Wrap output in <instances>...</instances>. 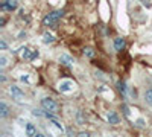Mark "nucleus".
<instances>
[{
  "label": "nucleus",
  "instance_id": "nucleus-19",
  "mask_svg": "<svg viewBox=\"0 0 152 137\" xmlns=\"http://www.w3.org/2000/svg\"><path fill=\"white\" fill-rule=\"evenodd\" d=\"M6 47H8V44H6V41H0V49H2V51H6Z\"/></svg>",
  "mask_w": 152,
  "mask_h": 137
},
{
  "label": "nucleus",
  "instance_id": "nucleus-21",
  "mask_svg": "<svg viewBox=\"0 0 152 137\" xmlns=\"http://www.w3.org/2000/svg\"><path fill=\"white\" fill-rule=\"evenodd\" d=\"M79 136H81V137H88L90 134H88V133H79Z\"/></svg>",
  "mask_w": 152,
  "mask_h": 137
},
{
  "label": "nucleus",
  "instance_id": "nucleus-23",
  "mask_svg": "<svg viewBox=\"0 0 152 137\" xmlns=\"http://www.w3.org/2000/svg\"><path fill=\"white\" fill-rule=\"evenodd\" d=\"M5 23H6V20L2 18V20H0V26H5Z\"/></svg>",
  "mask_w": 152,
  "mask_h": 137
},
{
  "label": "nucleus",
  "instance_id": "nucleus-14",
  "mask_svg": "<svg viewBox=\"0 0 152 137\" xmlns=\"http://www.w3.org/2000/svg\"><path fill=\"white\" fill-rule=\"evenodd\" d=\"M76 119H78V123H79V125L85 123V117H84V114H82V111H78V116H76Z\"/></svg>",
  "mask_w": 152,
  "mask_h": 137
},
{
  "label": "nucleus",
  "instance_id": "nucleus-12",
  "mask_svg": "<svg viewBox=\"0 0 152 137\" xmlns=\"http://www.w3.org/2000/svg\"><path fill=\"white\" fill-rule=\"evenodd\" d=\"M145 101H146V104H149L152 107V89H148L145 92Z\"/></svg>",
  "mask_w": 152,
  "mask_h": 137
},
{
  "label": "nucleus",
  "instance_id": "nucleus-17",
  "mask_svg": "<svg viewBox=\"0 0 152 137\" xmlns=\"http://www.w3.org/2000/svg\"><path fill=\"white\" fill-rule=\"evenodd\" d=\"M8 66V59H6V56H0V67H6Z\"/></svg>",
  "mask_w": 152,
  "mask_h": 137
},
{
  "label": "nucleus",
  "instance_id": "nucleus-11",
  "mask_svg": "<svg viewBox=\"0 0 152 137\" xmlns=\"http://www.w3.org/2000/svg\"><path fill=\"white\" fill-rule=\"evenodd\" d=\"M53 41H55V37H53L52 34L46 32V34L43 35V43H44V44H52Z\"/></svg>",
  "mask_w": 152,
  "mask_h": 137
},
{
  "label": "nucleus",
  "instance_id": "nucleus-13",
  "mask_svg": "<svg viewBox=\"0 0 152 137\" xmlns=\"http://www.w3.org/2000/svg\"><path fill=\"white\" fill-rule=\"evenodd\" d=\"M6 116H8V107H6L5 102H2V104H0V117L5 119Z\"/></svg>",
  "mask_w": 152,
  "mask_h": 137
},
{
  "label": "nucleus",
  "instance_id": "nucleus-4",
  "mask_svg": "<svg viewBox=\"0 0 152 137\" xmlns=\"http://www.w3.org/2000/svg\"><path fill=\"white\" fill-rule=\"evenodd\" d=\"M73 89H75V84H73L72 81H62V82L59 84V92H62V93L73 92Z\"/></svg>",
  "mask_w": 152,
  "mask_h": 137
},
{
  "label": "nucleus",
  "instance_id": "nucleus-18",
  "mask_svg": "<svg viewBox=\"0 0 152 137\" xmlns=\"http://www.w3.org/2000/svg\"><path fill=\"white\" fill-rule=\"evenodd\" d=\"M135 125H137L138 128H143V127H145V120H143V119H138V120L135 122Z\"/></svg>",
  "mask_w": 152,
  "mask_h": 137
},
{
  "label": "nucleus",
  "instance_id": "nucleus-2",
  "mask_svg": "<svg viewBox=\"0 0 152 137\" xmlns=\"http://www.w3.org/2000/svg\"><path fill=\"white\" fill-rule=\"evenodd\" d=\"M41 107L46 110V111H49V113H58V104L53 101L52 97H44V99H41Z\"/></svg>",
  "mask_w": 152,
  "mask_h": 137
},
{
  "label": "nucleus",
  "instance_id": "nucleus-10",
  "mask_svg": "<svg viewBox=\"0 0 152 137\" xmlns=\"http://www.w3.org/2000/svg\"><path fill=\"white\" fill-rule=\"evenodd\" d=\"M108 122L113 123V125H116V123H119V116L116 111H110L108 113Z\"/></svg>",
  "mask_w": 152,
  "mask_h": 137
},
{
  "label": "nucleus",
  "instance_id": "nucleus-5",
  "mask_svg": "<svg viewBox=\"0 0 152 137\" xmlns=\"http://www.w3.org/2000/svg\"><path fill=\"white\" fill-rule=\"evenodd\" d=\"M9 92H11V95H12V97L14 99H17V101H21V99L24 97V93L18 89L17 85H12L11 89H9Z\"/></svg>",
  "mask_w": 152,
  "mask_h": 137
},
{
  "label": "nucleus",
  "instance_id": "nucleus-22",
  "mask_svg": "<svg viewBox=\"0 0 152 137\" xmlns=\"http://www.w3.org/2000/svg\"><path fill=\"white\" fill-rule=\"evenodd\" d=\"M20 79H21V81H26V82H29V79H28V76H26V75H24V76H21Z\"/></svg>",
  "mask_w": 152,
  "mask_h": 137
},
{
  "label": "nucleus",
  "instance_id": "nucleus-1",
  "mask_svg": "<svg viewBox=\"0 0 152 137\" xmlns=\"http://www.w3.org/2000/svg\"><path fill=\"white\" fill-rule=\"evenodd\" d=\"M64 15V11H53V12H50V14H47L46 17H44V20H43V23H44V26H50V28H53L55 24L58 23V20Z\"/></svg>",
  "mask_w": 152,
  "mask_h": 137
},
{
  "label": "nucleus",
  "instance_id": "nucleus-15",
  "mask_svg": "<svg viewBox=\"0 0 152 137\" xmlns=\"http://www.w3.org/2000/svg\"><path fill=\"white\" fill-rule=\"evenodd\" d=\"M84 55H85V56H88V58H91V56H94V52H93V49H90V47H87V49H84Z\"/></svg>",
  "mask_w": 152,
  "mask_h": 137
},
{
  "label": "nucleus",
  "instance_id": "nucleus-6",
  "mask_svg": "<svg viewBox=\"0 0 152 137\" xmlns=\"http://www.w3.org/2000/svg\"><path fill=\"white\" fill-rule=\"evenodd\" d=\"M0 8H2L3 11H14L17 8V2L15 0H5Z\"/></svg>",
  "mask_w": 152,
  "mask_h": 137
},
{
  "label": "nucleus",
  "instance_id": "nucleus-3",
  "mask_svg": "<svg viewBox=\"0 0 152 137\" xmlns=\"http://www.w3.org/2000/svg\"><path fill=\"white\" fill-rule=\"evenodd\" d=\"M21 56H23L24 59H28V61H32V59L38 58V52H37V51L31 52V49H28V47H23V52H21Z\"/></svg>",
  "mask_w": 152,
  "mask_h": 137
},
{
  "label": "nucleus",
  "instance_id": "nucleus-7",
  "mask_svg": "<svg viewBox=\"0 0 152 137\" xmlns=\"http://www.w3.org/2000/svg\"><path fill=\"white\" fill-rule=\"evenodd\" d=\"M125 38H122V37H119V38L114 40V49H116L117 52H122L123 49H125Z\"/></svg>",
  "mask_w": 152,
  "mask_h": 137
},
{
  "label": "nucleus",
  "instance_id": "nucleus-8",
  "mask_svg": "<svg viewBox=\"0 0 152 137\" xmlns=\"http://www.w3.org/2000/svg\"><path fill=\"white\" fill-rule=\"evenodd\" d=\"M26 134L28 136H40V137H43V134L38 133L37 128L32 125V123H26Z\"/></svg>",
  "mask_w": 152,
  "mask_h": 137
},
{
  "label": "nucleus",
  "instance_id": "nucleus-24",
  "mask_svg": "<svg viewBox=\"0 0 152 137\" xmlns=\"http://www.w3.org/2000/svg\"><path fill=\"white\" fill-rule=\"evenodd\" d=\"M3 2H5V0H3Z\"/></svg>",
  "mask_w": 152,
  "mask_h": 137
},
{
  "label": "nucleus",
  "instance_id": "nucleus-16",
  "mask_svg": "<svg viewBox=\"0 0 152 137\" xmlns=\"http://www.w3.org/2000/svg\"><path fill=\"white\" fill-rule=\"evenodd\" d=\"M117 87H119V90H120L123 95L126 93V85H125V82H123V81H119V82H117Z\"/></svg>",
  "mask_w": 152,
  "mask_h": 137
},
{
  "label": "nucleus",
  "instance_id": "nucleus-9",
  "mask_svg": "<svg viewBox=\"0 0 152 137\" xmlns=\"http://www.w3.org/2000/svg\"><path fill=\"white\" fill-rule=\"evenodd\" d=\"M59 63L66 64V66H72V64L75 63V59H73L72 56H69V55H61V56H59Z\"/></svg>",
  "mask_w": 152,
  "mask_h": 137
},
{
  "label": "nucleus",
  "instance_id": "nucleus-20",
  "mask_svg": "<svg viewBox=\"0 0 152 137\" xmlns=\"http://www.w3.org/2000/svg\"><path fill=\"white\" fill-rule=\"evenodd\" d=\"M123 113H125V116H129V108L126 105H123Z\"/></svg>",
  "mask_w": 152,
  "mask_h": 137
}]
</instances>
